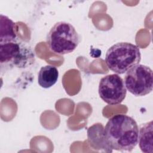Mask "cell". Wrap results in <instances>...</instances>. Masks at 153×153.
<instances>
[{"instance_id": "6da1fadb", "label": "cell", "mask_w": 153, "mask_h": 153, "mask_svg": "<svg viewBox=\"0 0 153 153\" xmlns=\"http://www.w3.org/2000/svg\"><path fill=\"white\" fill-rule=\"evenodd\" d=\"M107 142L112 149L131 151L138 143L139 127L135 120L125 114H117L105 127Z\"/></svg>"}, {"instance_id": "7a4b0ae2", "label": "cell", "mask_w": 153, "mask_h": 153, "mask_svg": "<svg viewBox=\"0 0 153 153\" xmlns=\"http://www.w3.org/2000/svg\"><path fill=\"white\" fill-rule=\"evenodd\" d=\"M141 60L139 48L131 43L118 42L106 51L105 63L108 68L117 74H123Z\"/></svg>"}, {"instance_id": "3957f363", "label": "cell", "mask_w": 153, "mask_h": 153, "mask_svg": "<svg viewBox=\"0 0 153 153\" xmlns=\"http://www.w3.org/2000/svg\"><path fill=\"white\" fill-rule=\"evenodd\" d=\"M79 42L80 38L75 27L66 22L54 24L47 36V43L50 50L60 55L73 52Z\"/></svg>"}, {"instance_id": "277c9868", "label": "cell", "mask_w": 153, "mask_h": 153, "mask_svg": "<svg viewBox=\"0 0 153 153\" xmlns=\"http://www.w3.org/2000/svg\"><path fill=\"white\" fill-rule=\"evenodd\" d=\"M35 55L30 48L16 41L0 44L1 69L13 68H24L32 65Z\"/></svg>"}, {"instance_id": "5b68a950", "label": "cell", "mask_w": 153, "mask_h": 153, "mask_svg": "<svg viewBox=\"0 0 153 153\" xmlns=\"http://www.w3.org/2000/svg\"><path fill=\"white\" fill-rule=\"evenodd\" d=\"M124 82L126 89L134 96H145L152 90V71L148 66L136 65L126 72Z\"/></svg>"}, {"instance_id": "8992f818", "label": "cell", "mask_w": 153, "mask_h": 153, "mask_svg": "<svg viewBox=\"0 0 153 153\" xmlns=\"http://www.w3.org/2000/svg\"><path fill=\"white\" fill-rule=\"evenodd\" d=\"M98 91L100 97L110 105L121 103L127 94L124 80L115 74L108 75L100 79Z\"/></svg>"}, {"instance_id": "52a82bcc", "label": "cell", "mask_w": 153, "mask_h": 153, "mask_svg": "<svg viewBox=\"0 0 153 153\" xmlns=\"http://www.w3.org/2000/svg\"><path fill=\"white\" fill-rule=\"evenodd\" d=\"M88 141L94 149H103L106 152H112L105 134V128L101 123H96L87 130Z\"/></svg>"}, {"instance_id": "ba28073f", "label": "cell", "mask_w": 153, "mask_h": 153, "mask_svg": "<svg viewBox=\"0 0 153 153\" xmlns=\"http://www.w3.org/2000/svg\"><path fill=\"white\" fill-rule=\"evenodd\" d=\"M152 121L142 124L139 130L138 143L142 152H153V137H152Z\"/></svg>"}, {"instance_id": "9c48e42d", "label": "cell", "mask_w": 153, "mask_h": 153, "mask_svg": "<svg viewBox=\"0 0 153 153\" xmlns=\"http://www.w3.org/2000/svg\"><path fill=\"white\" fill-rule=\"evenodd\" d=\"M58 77L57 69L51 65H46L42 66L38 72V82L41 87L48 88L56 83Z\"/></svg>"}, {"instance_id": "30bf717a", "label": "cell", "mask_w": 153, "mask_h": 153, "mask_svg": "<svg viewBox=\"0 0 153 153\" xmlns=\"http://www.w3.org/2000/svg\"><path fill=\"white\" fill-rule=\"evenodd\" d=\"M0 44L13 42L16 40L15 23L3 14L0 16Z\"/></svg>"}]
</instances>
